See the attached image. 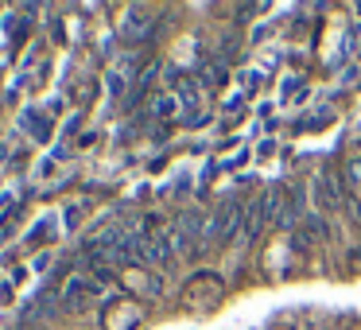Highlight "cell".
Here are the masks:
<instances>
[{"label": "cell", "mask_w": 361, "mask_h": 330, "mask_svg": "<svg viewBox=\"0 0 361 330\" xmlns=\"http://www.w3.org/2000/svg\"><path fill=\"white\" fill-rule=\"evenodd\" d=\"M237 218H241V206H221V210L210 218V226H206V237H210V241H218V237L233 233Z\"/></svg>", "instance_id": "1"}, {"label": "cell", "mask_w": 361, "mask_h": 330, "mask_svg": "<svg viewBox=\"0 0 361 330\" xmlns=\"http://www.w3.org/2000/svg\"><path fill=\"white\" fill-rule=\"evenodd\" d=\"M314 198H319V206H338V190H334V179H330V175H319V179H314Z\"/></svg>", "instance_id": "2"}, {"label": "cell", "mask_w": 361, "mask_h": 330, "mask_svg": "<svg viewBox=\"0 0 361 330\" xmlns=\"http://www.w3.org/2000/svg\"><path fill=\"white\" fill-rule=\"evenodd\" d=\"M144 32H148V20H144L140 12H133V16H128V24H125V35H133V39H140Z\"/></svg>", "instance_id": "3"}, {"label": "cell", "mask_w": 361, "mask_h": 330, "mask_svg": "<svg viewBox=\"0 0 361 330\" xmlns=\"http://www.w3.org/2000/svg\"><path fill=\"white\" fill-rule=\"evenodd\" d=\"M109 94H113V97L125 94V74H109Z\"/></svg>", "instance_id": "4"}, {"label": "cell", "mask_w": 361, "mask_h": 330, "mask_svg": "<svg viewBox=\"0 0 361 330\" xmlns=\"http://www.w3.org/2000/svg\"><path fill=\"white\" fill-rule=\"evenodd\" d=\"M171 109H175V97H159V102H156V113H159V117H167Z\"/></svg>", "instance_id": "5"}, {"label": "cell", "mask_w": 361, "mask_h": 330, "mask_svg": "<svg viewBox=\"0 0 361 330\" xmlns=\"http://www.w3.org/2000/svg\"><path fill=\"white\" fill-rule=\"evenodd\" d=\"M350 171H353V183H357V187H361V156H357V159H353V164H350Z\"/></svg>", "instance_id": "6"}]
</instances>
